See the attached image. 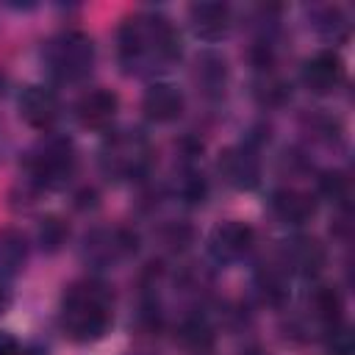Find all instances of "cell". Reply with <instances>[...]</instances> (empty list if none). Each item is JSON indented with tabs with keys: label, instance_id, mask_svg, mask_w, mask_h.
<instances>
[{
	"label": "cell",
	"instance_id": "obj_9",
	"mask_svg": "<svg viewBox=\"0 0 355 355\" xmlns=\"http://www.w3.org/2000/svg\"><path fill=\"white\" fill-rule=\"evenodd\" d=\"M219 169L225 180L236 189H255L261 180V161L247 147H230L219 158Z\"/></svg>",
	"mask_w": 355,
	"mask_h": 355
},
{
	"label": "cell",
	"instance_id": "obj_16",
	"mask_svg": "<svg viewBox=\"0 0 355 355\" xmlns=\"http://www.w3.org/2000/svg\"><path fill=\"white\" fill-rule=\"evenodd\" d=\"M311 308H313L316 319L330 327V324H338L341 322L344 302H341V294L333 286H316L313 294H311Z\"/></svg>",
	"mask_w": 355,
	"mask_h": 355
},
{
	"label": "cell",
	"instance_id": "obj_25",
	"mask_svg": "<svg viewBox=\"0 0 355 355\" xmlns=\"http://www.w3.org/2000/svg\"><path fill=\"white\" fill-rule=\"evenodd\" d=\"M8 308H11V294H8V291L0 286V316H3Z\"/></svg>",
	"mask_w": 355,
	"mask_h": 355
},
{
	"label": "cell",
	"instance_id": "obj_3",
	"mask_svg": "<svg viewBox=\"0 0 355 355\" xmlns=\"http://www.w3.org/2000/svg\"><path fill=\"white\" fill-rule=\"evenodd\" d=\"M44 61L50 72L61 80H80L92 72L94 64V44L80 31H64L53 36L44 47Z\"/></svg>",
	"mask_w": 355,
	"mask_h": 355
},
{
	"label": "cell",
	"instance_id": "obj_4",
	"mask_svg": "<svg viewBox=\"0 0 355 355\" xmlns=\"http://www.w3.org/2000/svg\"><path fill=\"white\" fill-rule=\"evenodd\" d=\"M25 169L39 186H58L75 169V150L64 139H44L28 153Z\"/></svg>",
	"mask_w": 355,
	"mask_h": 355
},
{
	"label": "cell",
	"instance_id": "obj_1",
	"mask_svg": "<svg viewBox=\"0 0 355 355\" xmlns=\"http://www.w3.org/2000/svg\"><path fill=\"white\" fill-rule=\"evenodd\" d=\"M61 327L72 341H97L111 327V294L100 283H75L61 302Z\"/></svg>",
	"mask_w": 355,
	"mask_h": 355
},
{
	"label": "cell",
	"instance_id": "obj_2",
	"mask_svg": "<svg viewBox=\"0 0 355 355\" xmlns=\"http://www.w3.org/2000/svg\"><path fill=\"white\" fill-rule=\"evenodd\" d=\"M119 55L125 64L144 58L172 61L180 55V36L164 17H133L119 28Z\"/></svg>",
	"mask_w": 355,
	"mask_h": 355
},
{
	"label": "cell",
	"instance_id": "obj_17",
	"mask_svg": "<svg viewBox=\"0 0 355 355\" xmlns=\"http://www.w3.org/2000/svg\"><path fill=\"white\" fill-rule=\"evenodd\" d=\"M178 338L186 349H194V352H205L211 344H214V330L211 324L205 322V316H189L180 322L178 327Z\"/></svg>",
	"mask_w": 355,
	"mask_h": 355
},
{
	"label": "cell",
	"instance_id": "obj_12",
	"mask_svg": "<svg viewBox=\"0 0 355 355\" xmlns=\"http://www.w3.org/2000/svg\"><path fill=\"white\" fill-rule=\"evenodd\" d=\"M141 111L153 122H172L183 114V94L172 83H153L141 97Z\"/></svg>",
	"mask_w": 355,
	"mask_h": 355
},
{
	"label": "cell",
	"instance_id": "obj_8",
	"mask_svg": "<svg viewBox=\"0 0 355 355\" xmlns=\"http://www.w3.org/2000/svg\"><path fill=\"white\" fill-rule=\"evenodd\" d=\"M116 108H119V100L111 89H92L86 94L78 97L75 103V116L83 128H94V130H103L114 122L116 116Z\"/></svg>",
	"mask_w": 355,
	"mask_h": 355
},
{
	"label": "cell",
	"instance_id": "obj_10",
	"mask_svg": "<svg viewBox=\"0 0 355 355\" xmlns=\"http://www.w3.org/2000/svg\"><path fill=\"white\" fill-rule=\"evenodd\" d=\"M283 266L294 275H316L324 266V247L311 236H294L280 250Z\"/></svg>",
	"mask_w": 355,
	"mask_h": 355
},
{
	"label": "cell",
	"instance_id": "obj_21",
	"mask_svg": "<svg viewBox=\"0 0 355 355\" xmlns=\"http://www.w3.org/2000/svg\"><path fill=\"white\" fill-rule=\"evenodd\" d=\"M319 194L330 202H344L349 197V180L341 172H324L319 178Z\"/></svg>",
	"mask_w": 355,
	"mask_h": 355
},
{
	"label": "cell",
	"instance_id": "obj_5",
	"mask_svg": "<svg viewBox=\"0 0 355 355\" xmlns=\"http://www.w3.org/2000/svg\"><path fill=\"white\" fill-rule=\"evenodd\" d=\"M150 166V144L139 133H119L103 147V169L116 178H136Z\"/></svg>",
	"mask_w": 355,
	"mask_h": 355
},
{
	"label": "cell",
	"instance_id": "obj_26",
	"mask_svg": "<svg viewBox=\"0 0 355 355\" xmlns=\"http://www.w3.org/2000/svg\"><path fill=\"white\" fill-rule=\"evenodd\" d=\"M244 355H263V352H261V349H255V347H252V349H247V352H244Z\"/></svg>",
	"mask_w": 355,
	"mask_h": 355
},
{
	"label": "cell",
	"instance_id": "obj_18",
	"mask_svg": "<svg viewBox=\"0 0 355 355\" xmlns=\"http://www.w3.org/2000/svg\"><path fill=\"white\" fill-rule=\"evenodd\" d=\"M67 236H69V227H67V222L58 219V216H44V219L39 222V227H36V241H39V247H42L44 252L61 250L64 241H67Z\"/></svg>",
	"mask_w": 355,
	"mask_h": 355
},
{
	"label": "cell",
	"instance_id": "obj_24",
	"mask_svg": "<svg viewBox=\"0 0 355 355\" xmlns=\"http://www.w3.org/2000/svg\"><path fill=\"white\" fill-rule=\"evenodd\" d=\"M0 355H19V341L8 330H0Z\"/></svg>",
	"mask_w": 355,
	"mask_h": 355
},
{
	"label": "cell",
	"instance_id": "obj_13",
	"mask_svg": "<svg viewBox=\"0 0 355 355\" xmlns=\"http://www.w3.org/2000/svg\"><path fill=\"white\" fill-rule=\"evenodd\" d=\"M19 116L31 128H50L58 119V97L44 86H28L19 94Z\"/></svg>",
	"mask_w": 355,
	"mask_h": 355
},
{
	"label": "cell",
	"instance_id": "obj_23",
	"mask_svg": "<svg viewBox=\"0 0 355 355\" xmlns=\"http://www.w3.org/2000/svg\"><path fill=\"white\" fill-rule=\"evenodd\" d=\"M208 194V183L202 180V175H186L183 183H180V197L189 202V205H197L202 202Z\"/></svg>",
	"mask_w": 355,
	"mask_h": 355
},
{
	"label": "cell",
	"instance_id": "obj_6",
	"mask_svg": "<svg viewBox=\"0 0 355 355\" xmlns=\"http://www.w3.org/2000/svg\"><path fill=\"white\" fill-rule=\"evenodd\" d=\"M252 241H255V230L247 225V222H222L211 230V239H208V250L216 261L222 263H230V261H239L244 258L250 250H252Z\"/></svg>",
	"mask_w": 355,
	"mask_h": 355
},
{
	"label": "cell",
	"instance_id": "obj_15",
	"mask_svg": "<svg viewBox=\"0 0 355 355\" xmlns=\"http://www.w3.org/2000/svg\"><path fill=\"white\" fill-rule=\"evenodd\" d=\"M28 261V244L17 230H0V277H14Z\"/></svg>",
	"mask_w": 355,
	"mask_h": 355
},
{
	"label": "cell",
	"instance_id": "obj_14",
	"mask_svg": "<svg viewBox=\"0 0 355 355\" xmlns=\"http://www.w3.org/2000/svg\"><path fill=\"white\" fill-rule=\"evenodd\" d=\"M269 205H272V214L283 225H294V227L297 225H305L313 216V211H316L313 200L305 191H300V189H277L272 194Z\"/></svg>",
	"mask_w": 355,
	"mask_h": 355
},
{
	"label": "cell",
	"instance_id": "obj_11",
	"mask_svg": "<svg viewBox=\"0 0 355 355\" xmlns=\"http://www.w3.org/2000/svg\"><path fill=\"white\" fill-rule=\"evenodd\" d=\"M189 25L194 31V36L205 39V42H216L227 33L230 28V8L225 3H194L189 8Z\"/></svg>",
	"mask_w": 355,
	"mask_h": 355
},
{
	"label": "cell",
	"instance_id": "obj_19",
	"mask_svg": "<svg viewBox=\"0 0 355 355\" xmlns=\"http://www.w3.org/2000/svg\"><path fill=\"white\" fill-rule=\"evenodd\" d=\"M255 286H258L261 300H263V302H269V305H280V302L288 297L286 280H283V275H280V272H275V269L261 272V275H258V280H255Z\"/></svg>",
	"mask_w": 355,
	"mask_h": 355
},
{
	"label": "cell",
	"instance_id": "obj_7",
	"mask_svg": "<svg viewBox=\"0 0 355 355\" xmlns=\"http://www.w3.org/2000/svg\"><path fill=\"white\" fill-rule=\"evenodd\" d=\"M344 80V61L333 50H322L302 64V83L313 94H330Z\"/></svg>",
	"mask_w": 355,
	"mask_h": 355
},
{
	"label": "cell",
	"instance_id": "obj_20",
	"mask_svg": "<svg viewBox=\"0 0 355 355\" xmlns=\"http://www.w3.org/2000/svg\"><path fill=\"white\" fill-rule=\"evenodd\" d=\"M324 352L327 355H355V336L347 324H330L327 338H324Z\"/></svg>",
	"mask_w": 355,
	"mask_h": 355
},
{
	"label": "cell",
	"instance_id": "obj_22",
	"mask_svg": "<svg viewBox=\"0 0 355 355\" xmlns=\"http://www.w3.org/2000/svg\"><path fill=\"white\" fill-rule=\"evenodd\" d=\"M316 28H319L324 36H330V39H344V36H347V19H344V14H341L338 8H324V11L319 14Z\"/></svg>",
	"mask_w": 355,
	"mask_h": 355
}]
</instances>
